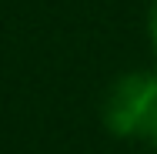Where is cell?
Wrapping results in <instances>:
<instances>
[{"label": "cell", "instance_id": "1", "mask_svg": "<svg viewBox=\"0 0 157 154\" xmlns=\"http://www.w3.org/2000/svg\"><path fill=\"white\" fill-rule=\"evenodd\" d=\"M104 121L117 137H137L157 148V74H124L104 101Z\"/></svg>", "mask_w": 157, "mask_h": 154}, {"label": "cell", "instance_id": "2", "mask_svg": "<svg viewBox=\"0 0 157 154\" xmlns=\"http://www.w3.org/2000/svg\"><path fill=\"white\" fill-rule=\"evenodd\" d=\"M151 44H154V50H157V3H154V10H151Z\"/></svg>", "mask_w": 157, "mask_h": 154}]
</instances>
